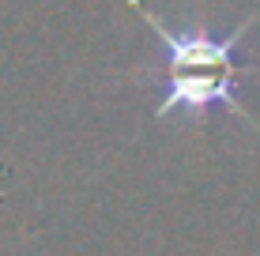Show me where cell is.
<instances>
[{
	"mask_svg": "<svg viewBox=\"0 0 260 256\" xmlns=\"http://www.w3.org/2000/svg\"><path fill=\"white\" fill-rule=\"evenodd\" d=\"M132 12L143 19L162 46V98L155 105V121H200L211 109H226L238 121L260 128V121L241 102V87L249 76H256V64L241 57V46L260 23V12L241 19L234 30L219 34L204 23H177L170 26L158 19L143 0H128Z\"/></svg>",
	"mask_w": 260,
	"mask_h": 256,
	"instance_id": "1",
	"label": "cell"
}]
</instances>
